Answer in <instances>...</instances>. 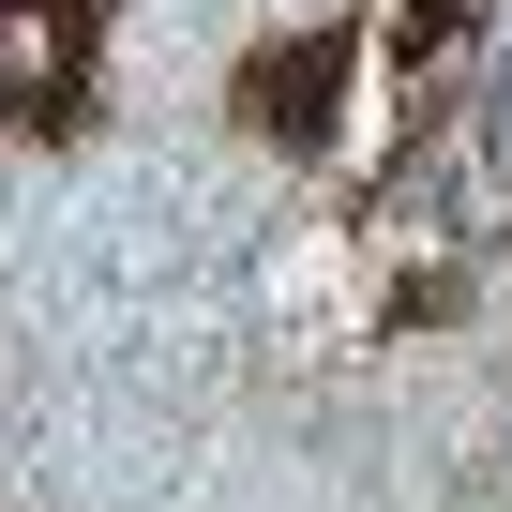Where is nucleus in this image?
<instances>
[{
	"label": "nucleus",
	"instance_id": "1",
	"mask_svg": "<svg viewBox=\"0 0 512 512\" xmlns=\"http://www.w3.org/2000/svg\"><path fill=\"white\" fill-rule=\"evenodd\" d=\"M497 166H512V61H497Z\"/></svg>",
	"mask_w": 512,
	"mask_h": 512
},
{
	"label": "nucleus",
	"instance_id": "2",
	"mask_svg": "<svg viewBox=\"0 0 512 512\" xmlns=\"http://www.w3.org/2000/svg\"><path fill=\"white\" fill-rule=\"evenodd\" d=\"M0 256H16V166H0Z\"/></svg>",
	"mask_w": 512,
	"mask_h": 512
}]
</instances>
